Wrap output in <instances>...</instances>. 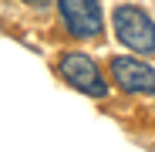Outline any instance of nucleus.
Wrapping results in <instances>:
<instances>
[{
  "instance_id": "obj_1",
  "label": "nucleus",
  "mask_w": 155,
  "mask_h": 152,
  "mask_svg": "<svg viewBox=\"0 0 155 152\" xmlns=\"http://www.w3.org/2000/svg\"><path fill=\"white\" fill-rule=\"evenodd\" d=\"M115 37L132 51V54H155V20L135 7V4H118L111 14Z\"/></svg>"
},
{
  "instance_id": "obj_2",
  "label": "nucleus",
  "mask_w": 155,
  "mask_h": 152,
  "mask_svg": "<svg viewBox=\"0 0 155 152\" xmlns=\"http://www.w3.org/2000/svg\"><path fill=\"white\" fill-rule=\"evenodd\" d=\"M58 71H61V78H64L74 91H81V95H88V98H108L105 74H101L98 61L88 58L84 51H68V54H61Z\"/></svg>"
},
{
  "instance_id": "obj_3",
  "label": "nucleus",
  "mask_w": 155,
  "mask_h": 152,
  "mask_svg": "<svg viewBox=\"0 0 155 152\" xmlns=\"http://www.w3.org/2000/svg\"><path fill=\"white\" fill-rule=\"evenodd\" d=\"M58 14L64 31L78 41H101L105 34L101 0H58Z\"/></svg>"
},
{
  "instance_id": "obj_4",
  "label": "nucleus",
  "mask_w": 155,
  "mask_h": 152,
  "mask_svg": "<svg viewBox=\"0 0 155 152\" xmlns=\"http://www.w3.org/2000/svg\"><path fill=\"white\" fill-rule=\"evenodd\" d=\"M108 71L121 91L128 95H155V68L148 61L138 58H128V54H118L108 61Z\"/></svg>"
},
{
  "instance_id": "obj_5",
  "label": "nucleus",
  "mask_w": 155,
  "mask_h": 152,
  "mask_svg": "<svg viewBox=\"0 0 155 152\" xmlns=\"http://www.w3.org/2000/svg\"><path fill=\"white\" fill-rule=\"evenodd\" d=\"M20 4H41V0H20Z\"/></svg>"
}]
</instances>
